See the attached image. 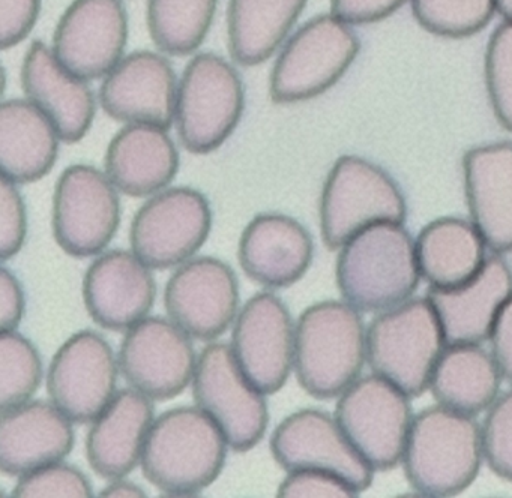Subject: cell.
<instances>
[{
  "mask_svg": "<svg viewBox=\"0 0 512 498\" xmlns=\"http://www.w3.org/2000/svg\"><path fill=\"white\" fill-rule=\"evenodd\" d=\"M335 278L344 302L382 312L412 299L421 281L416 243L403 222L365 228L338 249Z\"/></svg>",
  "mask_w": 512,
  "mask_h": 498,
  "instance_id": "1",
  "label": "cell"
},
{
  "mask_svg": "<svg viewBox=\"0 0 512 498\" xmlns=\"http://www.w3.org/2000/svg\"><path fill=\"white\" fill-rule=\"evenodd\" d=\"M223 432L199 407L158 416L143 447V476L167 497H197L220 477L227 458Z\"/></svg>",
  "mask_w": 512,
  "mask_h": 498,
  "instance_id": "2",
  "label": "cell"
},
{
  "mask_svg": "<svg viewBox=\"0 0 512 498\" xmlns=\"http://www.w3.org/2000/svg\"><path fill=\"white\" fill-rule=\"evenodd\" d=\"M484 461L481 426L473 416L443 405L413 417L401 464L421 497H455L466 491Z\"/></svg>",
  "mask_w": 512,
  "mask_h": 498,
  "instance_id": "3",
  "label": "cell"
},
{
  "mask_svg": "<svg viewBox=\"0 0 512 498\" xmlns=\"http://www.w3.org/2000/svg\"><path fill=\"white\" fill-rule=\"evenodd\" d=\"M367 363V327L347 302L325 300L308 306L295 326L296 378L316 399L338 398Z\"/></svg>",
  "mask_w": 512,
  "mask_h": 498,
  "instance_id": "4",
  "label": "cell"
},
{
  "mask_svg": "<svg viewBox=\"0 0 512 498\" xmlns=\"http://www.w3.org/2000/svg\"><path fill=\"white\" fill-rule=\"evenodd\" d=\"M445 348L442 326L427 297L409 299L377 312L367 327V363L371 371L410 398L428 390Z\"/></svg>",
  "mask_w": 512,
  "mask_h": 498,
  "instance_id": "5",
  "label": "cell"
},
{
  "mask_svg": "<svg viewBox=\"0 0 512 498\" xmlns=\"http://www.w3.org/2000/svg\"><path fill=\"white\" fill-rule=\"evenodd\" d=\"M406 198L380 165L344 155L335 161L320 197V233L326 248L340 249L347 240L380 222H404Z\"/></svg>",
  "mask_w": 512,
  "mask_h": 498,
  "instance_id": "6",
  "label": "cell"
},
{
  "mask_svg": "<svg viewBox=\"0 0 512 498\" xmlns=\"http://www.w3.org/2000/svg\"><path fill=\"white\" fill-rule=\"evenodd\" d=\"M359 48L353 26L334 14L307 21L286 42L272 68V101L295 104L322 95L343 78Z\"/></svg>",
  "mask_w": 512,
  "mask_h": 498,
  "instance_id": "7",
  "label": "cell"
},
{
  "mask_svg": "<svg viewBox=\"0 0 512 498\" xmlns=\"http://www.w3.org/2000/svg\"><path fill=\"white\" fill-rule=\"evenodd\" d=\"M244 111L238 71L214 53L190 60L178 86L175 120L188 152H214L233 134Z\"/></svg>",
  "mask_w": 512,
  "mask_h": 498,
  "instance_id": "8",
  "label": "cell"
},
{
  "mask_svg": "<svg viewBox=\"0 0 512 498\" xmlns=\"http://www.w3.org/2000/svg\"><path fill=\"white\" fill-rule=\"evenodd\" d=\"M335 419L374 471L401 464L412 428L410 396L379 375L359 377L338 396Z\"/></svg>",
  "mask_w": 512,
  "mask_h": 498,
  "instance_id": "9",
  "label": "cell"
},
{
  "mask_svg": "<svg viewBox=\"0 0 512 498\" xmlns=\"http://www.w3.org/2000/svg\"><path fill=\"white\" fill-rule=\"evenodd\" d=\"M193 396L235 452H248L265 437L269 423L265 396L242 374L229 345L212 342L203 348L194 372Z\"/></svg>",
  "mask_w": 512,
  "mask_h": 498,
  "instance_id": "10",
  "label": "cell"
},
{
  "mask_svg": "<svg viewBox=\"0 0 512 498\" xmlns=\"http://www.w3.org/2000/svg\"><path fill=\"white\" fill-rule=\"evenodd\" d=\"M212 212L202 192L170 188L152 195L131 222V251L149 267L166 270L190 260L208 240Z\"/></svg>",
  "mask_w": 512,
  "mask_h": 498,
  "instance_id": "11",
  "label": "cell"
},
{
  "mask_svg": "<svg viewBox=\"0 0 512 498\" xmlns=\"http://www.w3.org/2000/svg\"><path fill=\"white\" fill-rule=\"evenodd\" d=\"M121 224L118 188L92 165L68 167L53 195V236L74 258L101 254Z\"/></svg>",
  "mask_w": 512,
  "mask_h": 498,
  "instance_id": "12",
  "label": "cell"
},
{
  "mask_svg": "<svg viewBox=\"0 0 512 498\" xmlns=\"http://www.w3.org/2000/svg\"><path fill=\"white\" fill-rule=\"evenodd\" d=\"M232 353L242 374L263 395L283 389L295 363V326L277 294H254L236 315Z\"/></svg>",
  "mask_w": 512,
  "mask_h": 498,
  "instance_id": "13",
  "label": "cell"
},
{
  "mask_svg": "<svg viewBox=\"0 0 512 498\" xmlns=\"http://www.w3.org/2000/svg\"><path fill=\"white\" fill-rule=\"evenodd\" d=\"M119 362L104 336L74 333L56 351L47 374V393L73 423H92L116 395Z\"/></svg>",
  "mask_w": 512,
  "mask_h": 498,
  "instance_id": "14",
  "label": "cell"
},
{
  "mask_svg": "<svg viewBox=\"0 0 512 498\" xmlns=\"http://www.w3.org/2000/svg\"><path fill=\"white\" fill-rule=\"evenodd\" d=\"M190 336L173 321L146 317L125 333L118 362L127 383L152 401L181 395L197 366Z\"/></svg>",
  "mask_w": 512,
  "mask_h": 498,
  "instance_id": "15",
  "label": "cell"
},
{
  "mask_svg": "<svg viewBox=\"0 0 512 498\" xmlns=\"http://www.w3.org/2000/svg\"><path fill=\"white\" fill-rule=\"evenodd\" d=\"M272 456L286 471H326L358 494L373 483L374 470L356 452L335 416L305 408L287 416L271 437Z\"/></svg>",
  "mask_w": 512,
  "mask_h": 498,
  "instance_id": "16",
  "label": "cell"
},
{
  "mask_svg": "<svg viewBox=\"0 0 512 498\" xmlns=\"http://www.w3.org/2000/svg\"><path fill=\"white\" fill-rule=\"evenodd\" d=\"M164 306L170 320L190 338L214 341L238 315V278L218 258L185 261L167 282Z\"/></svg>",
  "mask_w": 512,
  "mask_h": 498,
  "instance_id": "17",
  "label": "cell"
},
{
  "mask_svg": "<svg viewBox=\"0 0 512 498\" xmlns=\"http://www.w3.org/2000/svg\"><path fill=\"white\" fill-rule=\"evenodd\" d=\"M127 39L122 0H74L56 26L52 50L74 75L97 80L124 59Z\"/></svg>",
  "mask_w": 512,
  "mask_h": 498,
  "instance_id": "18",
  "label": "cell"
},
{
  "mask_svg": "<svg viewBox=\"0 0 512 498\" xmlns=\"http://www.w3.org/2000/svg\"><path fill=\"white\" fill-rule=\"evenodd\" d=\"M512 296V270L502 255L487 257L484 266L463 284L451 288L430 287L433 306L446 345L482 344Z\"/></svg>",
  "mask_w": 512,
  "mask_h": 498,
  "instance_id": "19",
  "label": "cell"
},
{
  "mask_svg": "<svg viewBox=\"0 0 512 498\" xmlns=\"http://www.w3.org/2000/svg\"><path fill=\"white\" fill-rule=\"evenodd\" d=\"M178 86L166 57L136 51L104 77L100 101L110 117L125 125L148 123L167 129L175 120Z\"/></svg>",
  "mask_w": 512,
  "mask_h": 498,
  "instance_id": "20",
  "label": "cell"
},
{
  "mask_svg": "<svg viewBox=\"0 0 512 498\" xmlns=\"http://www.w3.org/2000/svg\"><path fill=\"white\" fill-rule=\"evenodd\" d=\"M157 285L151 269L133 251L106 252L89 266L83 300L98 326L113 332L131 329L154 306Z\"/></svg>",
  "mask_w": 512,
  "mask_h": 498,
  "instance_id": "21",
  "label": "cell"
},
{
  "mask_svg": "<svg viewBox=\"0 0 512 498\" xmlns=\"http://www.w3.org/2000/svg\"><path fill=\"white\" fill-rule=\"evenodd\" d=\"M470 221L494 254L512 251V143L482 144L463 158Z\"/></svg>",
  "mask_w": 512,
  "mask_h": 498,
  "instance_id": "22",
  "label": "cell"
},
{
  "mask_svg": "<svg viewBox=\"0 0 512 498\" xmlns=\"http://www.w3.org/2000/svg\"><path fill=\"white\" fill-rule=\"evenodd\" d=\"M313 255V237L307 228L280 213L257 215L239 239L238 258L245 275L272 290L304 278Z\"/></svg>",
  "mask_w": 512,
  "mask_h": 498,
  "instance_id": "23",
  "label": "cell"
},
{
  "mask_svg": "<svg viewBox=\"0 0 512 498\" xmlns=\"http://www.w3.org/2000/svg\"><path fill=\"white\" fill-rule=\"evenodd\" d=\"M22 84L29 101L46 114L65 143L88 134L95 117V96L86 80L68 71L52 48L35 41L22 66Z\"/></svg>",
  "mask_w": 512,
  "mask_h": 498,
  "instance_id": "24",
  "label": "cell"
},
{
  "mask_svg": "<svg viewBox=\"0 0 512 498\" xmlns=\"http://www.w3.org/2000/svg\"><path fill=\"white\" fill-rule=\"evenodd\" d=\"M74 443L71 420L53 402L28 401L2 411L0 468L8 476L64 461Z\"/></svg>",
  "mask_w": 512,
  "mask_h": 498,
  "instance_id": "25",
  "label": "cell"
},
{
  "mask_svg": "<svg viewBox=\"0 0 512 498\" xmlns=\"http://www.w3.org/2000/svg\"><path fill=\"white\" fill-rule=\"evenodd\" d=\"M154 420L151 398L133 387L116 392L88 432L86 456L92 470L107 480L128 476L140 464Z\"/></svg>",
  "mask_w": 512,
  "mask_h": 498,
  "instance_id": "26",
  "label": "cell"
},
{
  "mask_svg": "<svg viewBox=\"0 0 512 498\" xmlns=\"http://www.w3.org/2000/svg\"><path fill=\"white\" fill-rule=\"evenodd\" d=\"M104 165L118 191L130 197H149L175 179L179 155L166 128L128 123L110 141Z\"/></svg>",
  "mask_w": 512,
  "mask_h": 498,
  "instance_id": "27",
  "label": "cell"
},
{
  "mask_svg": "<svg viewBox=\"0 0 512 498\" xmlns=\"http://www.w3.org/2000/svg\"><path fill=\"white\" fill-rule=\"evenodd\" d=\"M59 132L29 99L0 105V167L13 183H32L50 173L59 153Z\"/></svg>",
  "mask_w": 512,
  "mask_h": 498,
  "instance_id": "28",
  "label": "cell"
},
{
  "mask_svg": "<svg viewBox=\"0 0 512 498\" xmlns=\"http://www.w3.org/2000/svg\"><path fill=\"white\" fill-rule=\"evenodd\" d=\"M502 378L493 354L479 345H446L428 390L437 404L475 417L499 398Z\"/></svg>",
  "mask_w": 512,
  "mask_h": 498,
  "instance_id": "29",
  "label": "cell"
},
{
  "mask_svg": "<svg viewBox=\"0 0 512 498\" xmlns=\"http://www.w3.org/2000/svg\"><path fill=\"white\" fill-rule=\"evenodd\" d=\"M415 243L421 276L430 287L463 284L479 272L488 257L485 240L472 221L452 216L425 225Z\"/></svg>",
  "mask_w": 512,
  "mask_h": 498,
  "instance_id": "30",
  "label": "cell"
},
{
  "mask_svg": "<svg viewBox=\"0 0 512 498\" xmlns=\"http://www.w3.org/2000/svg\"><path fill=\"white\" fill-rule=\"evenodd\" d=\"M307 0H230L227 38L230 53L244 66H256L278 50L304 11Z\"/></svg>",
  "mask_w": 512,
  "mask_h": 498,
  "instance_id": "31",
  "label": "cell"
},
{
  "mask_svg": "<svg viewBox=\"0 0 512 498\" xmlns=\"http://www.w3.org/2000/svg\"><path fill=\"white\" fill-rule=\"evenodd\" d=\"M218 0H148V27L164 53L185 56L205 41Z\"/></svg>",
  "mask_w": 512,
  "mask_h": 498,
  "instance_id": "32",
  "label": "cell"
},
{
  "mask_svg": "<svg viewBox=\"0 0 512 498\" xmlns=\"http://www.w3.org/2000/svg\"><path fill=\"white\" fill-rule=\"evenodd\" d=\"M43 380L37 347L16 330L0 332V410L31 401Z\"/></svg>",
  "mask_w": 512,
  "mask_h": 498,
  "instance_id": "33",
  "label": "cell"
},
{
  "mask_svg": "<svg viewBox=\"0 0 512 498\" xmlns=\"http://www.w3.org/2000/svg\"><path fill=\"white\" fill-rule=\"evenodd\" d=\"M422 29L449 39L469 38L497 14L496 0H410Z\"/></svg>",
  "mask_w": 512,
  "mask_h": 498,
  "instance_id": "34",
  "label": "cell"
},
{
  "mask_svg": "<svg viewBox=\"0 0 512 498\" xmlns=\"http://www.w3.org/2000/svg\"><path fill=\"white\" fill-rule=\"evenodd\" d=\"M485 87L497 122L512 132V23L503 21L488 41L484 60Z\"/></svg>",
  "mask_w": 512,
  "mask_h": 498,
  "instance_id": "35",
  "label": "cell"
},
{
  "mask_svg": "<svg viewBox=\"0 0 512 498\" xmlns=\"http://www.w3.org/2000/svg\"><path fill=\"white\" fill-rule=\"evenodd\" d=\"M94 495L88 477L64 462L37 468L19 477L13 497L17 498H89Z\"/></svg>",
  "mask_w": 512,
  "mask_h": 498,
  "instance_id": "36",
  "label": "cell"
},
{
  "mask_svg": "<svg viewBox=\"0 0 512 498\" xmlns=\"http://www.w3.org/2000/svg\"><path fill=\"white\" fill-rule=\"evenodd\" d=\"M481 432L488 467L496 476L512 482V389L488 408Z\"/></svg>",
  "mask_w": 512,
  "mask_h": 498,
  "instance_id": "37",
  "label": "cell"
},
{
  "mask_svg": "<svg viewBox=\"0 0 512 498\" xmlns=\"http://www.w3.org/2000/svg\"><path fill=\"white\" fill-rule=\"evenodd\" d=\"M28 233L26 206L16 183L2 177L0 182V258L16 257L25 245Z\"/></svg>",
  "mask_w": 512,
  "mask_h": 498,
  "instance_id": "38",
  "label": "cell"
},
{
  "mask_svg": "<svg viewBox=\"0 0 512 498\" xmlns=\"http://www.w3.org/2000/svg\"><path fill=\"white\" fill-rule=\"evenodd\" d=\"M358 492L340 477L326 471L295 470L287 471L277 491L280 498H352Z\"/></svg>",
  "mask_w": 512,
  "mask_h": 498,
  "instance_id": "39",
  "label": "cell"
},
{
  "mask_svg": "<svg viewBox=\"0 0 512 498\" xmlns=\"http://www.w3.org/2000/svg\"><path fill=\"white\" fill-rule=\"evenodd\" d=\"M41 0H0V45L16 47L34 29Z\"/></svg>",
  "mask_w": 512,
  "mask_h": 498,
  "instance_id": "40",
  "label": "cell"
},
{
  "mask_svg": "<svg viewBox=\"0 0 512 498\" xmlns=\"http://www.w3.org/2000/svg\"><path fill=\"white\" fill-rule=\"evenodd\" d=\"M409 0H331V14L350 26L377 23Z\"/></svg>",
  "mask_w": 512,
  "mask_h": 498,
  "instance_id": "41",
  "label": "cell"
},
{
  "mask_svg": "<svg viewBox=\"0 0 512 498\" xmlns=\"http://www.w3.org/2000/svg\"><path fill=\"white\" fill-rule=\"evenodd\" d=\"M25 315V294L13 272L0 269V332L16 330Z\"/></svg>",
  "mask_w": 512,
  "mask_h": 498,
  "instance_id": "42",
  "label": "cell"
},
{
  "mask_svg": "<svg viewBox=\"0 0 512 498\" xmlns=\"http://www.w3.org/2000/svg\"><path fill=\"white\" fill-rule=\"evenodd\" d=\"M488 341L503 378L512 384V296L500 311Z\"/></svg>",
  "mask_w": 512,
  "mask_h": 498,
  "instance_id": "43",
  "label": "cell"
},
{
  "mask_svg": "<svg viewBox=\"0 0 512 498\" xmlns=\"http://www.w3.org/2000/svg\"><path fill=\"white\" fill-rule=\"evenodd\" d=\"M100 497L106 498H143L146 497V491L140 488L137 483L128 482V480L115 479L100 492Z\"/></svg>",
  "mask_w": 512,
  "mask_h": 498,
  "instance_id": "44",
  "label": "cell"
},
{
  "mask_svg": "<svg viewBox=\"0 0 512 498\" xmlns=\"http://www.w3.org/2000/svg\"><path fill=\"white\" fill-rule=\"evenodd\" d=\"M496 9L503 21L512 23V0H496Z\"/></svg>",
  "mask_w": 512,
  "mask_h": 498,
  "instance_id": "45",
  "label": "cell"
}]
</instances>
